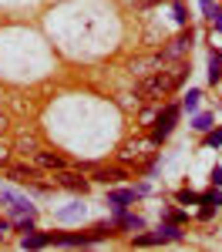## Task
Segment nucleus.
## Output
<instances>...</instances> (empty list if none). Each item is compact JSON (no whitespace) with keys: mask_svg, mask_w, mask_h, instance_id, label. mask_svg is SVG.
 <instances>
[{"mask_svg":"<svg viewBox=\"0 0 222 252\" xmlns=\"http://www.w3.org/2000/svg\"><path fill=\"white\" fill-rule=\"evenodd\" d=\"M179 104H165V108H161V115H159V121H155V128H152V141H155V145H161V141H165V138L172 135V131H175V121H179Z\"/></svg>","mask_w":222,"mask_h":252,"instance_id":"nucleus-1","label":"nucleus"},{"mask_svg":"<svg viewBox=\"0 0 222 252\" xmlns=\"http://www.w3.org/2000/svg\"><path fill=\"white\" fill-rule=\"evenodd\" d=\"M192 40H195V34H192V31H182L175 40H168V47L161 51V61H179L182 54L192 47Z\"/></svg>","mask_w":222,"mask_h":252,"instance_id":"nucleus-2","label":"nucleus"},{"mask_svg":"<svg viewBox=\"0 0 222 252\" xmlns=\"http://www.w3.org/2000/svg\"><path fill=\"white\" fill-rule=\"evenodd\" d=\"M7 175H10V178H14L17 185H34L37 192H47V185H40V182H37V172H34V168H24V165H14V168H10Z\"/></svg>","mask_w":222,"mask_h":252,"instance_id":"nucleus-3","label":"nucleus"},{"mask_svg":"<svg viewBox=\"0 0 222 252\" xmlns=\"http://www.w3.org/2000/svg\"><path fill=\"white\" fill-rule=\"evenodd\" d=\"M58 185H64V189H71V192H88V185H91V182H88V178H81L78 172H64V168H58Z\"/></svg>","mask_w":222,"mask_h":252,"instance_id":"nucleus-4","label":"nucleus"},{"mask_svg":"<svg viewBox=\"0 0 222 252\" xmlns=\"http://www.w3.org/2000/svg\"><path fill=\"white\" fill-rule=\"evenodd\" d=\"M128 202H135V189H115V192H108V205L115 209V215L125 212Z\"/></svg>","mask_w":222,"mask_h":252,"instance_id":"nucleus-5","label":"nucleus"},{"mask_svg":"<svg viewBox=\"0 0 222 252\" xmlns=\"http://www.w3.org/2000/svg\"><path fill=\"white\" fill-rule=\"evenodd\" d=\"M128 178V172L125 168H95V182H101V185H118V182H125Z\"/></svg>","mask_w":222,"mask_h":252,"instance_id":"nucleus-6","label":"nucleus"},{"mask_svg":"<svg viewBox=\"0 0 222 252\" xmlns=\"http://www.w3.org/2000/svg\"><path fill=\"white\" fill-rule=\"evenodd\" d=\"M44 246H51V242H47V232L31 229V232L20 235V249H44Z\"/></svg>","mask_w":222,"mask_h":252,"instance_id":"nucleus-7","label":"nucleus"},{"mask_svg":"<svg viewBox=\"0 0 222 252\" xmlns=\"http://www.w3.org/2000/svg\"><path fill=\"white\" fill-rule=\"evenodd\" d=\"M161 74H165V84H168V91H175V88H179L182 81L189 78V64H175V67H172V71H161Z\"/></svg>","mask_w":222,"mask_h":252,"instance_id":"nucleus-8","label":"nucleus"},{"mask_svg":"<svg viewBox=\"0 0 222 252\" xmlns=\"http://www.w3.org/2000/svg\"><path fill=\"white\" fill-rule=\"evenodd\" d=\"M165 61H161V54H152V58H138L131 61V71L135 74H152V67H161Z\"/></svg>","mask_w":222,"mask_h":252,"instance_id":"nucleus-9","label":"nucleus"},{"mask_svg":"<svg viewBox=\"0 0 222 252\" xmlns=\"http://www.w3.org/2000/svg\"><path fill=\"white\" fill-rule=\"evenodd\" d=\"M179 239H182L179 222H165V225H159V232H155V242H179Z\"/></svg>","mask_w":222,"mask_h":252,"instance_id":"nucleus-10","label":"nucleus"},{"mask_svg":"<svg viewBox=\"0 0 222 252\" xmlns=\"http://www.w3.org/2000/svg\"><path fill=\"white\" fill-rule=\"evenodd\" d=\"M34 155H37V165H40V168H54V172H58V168H64V165H67L61 155H51V152H34Z\"/></svg>","mask_w":222,"mask_h":252,"instance_id":"nucleus-11","label":"nucleus"},{"mask_svg":"<svg viewBox=\"0 0 222 252\" xmlns=\"http://www.w3.org/2000/svg\"><path fill=\"white\" fill-rule=\"evenodd\" d=\"M219 81H222V54L212 51L209 54V84H219Z\"/></svg>","mask_w":222,"mask_h":252,"instance_id":"nucleus-12","label":"nucleus"},{"mask_svg":"<svg viewBox=\"0 0 222 252\" xmlns=\"http://www.w3.org/2000/svg\"><path fill=\"white\" fill-rule=\"evenodd\" d=\"M118 229H128V232H141L145 229V219L141 215H118Z\"/></svg>","mask_w":222,"mask_h":252,"instance_id":"nucleus-13","label":"nucleus"},{"mask_svg":"<svg viewBox=\"0 0 222 252\" xmlns=\"http://www.w3.org/2000/svg\"><path fill=\"white\" fill-rule=\"evenodd\" d=\"M78 219H84V205H78V202L58 212V222H78Z\"/></svg>","mask_w":222,"mask_h":252,"instance_id":"nucleus-14","label":"nucleus"},{"mask_svg":"<svg viewBox=\"0 0 222 252\" xmlns=\"http://www.w3.org/2000/svg\"><path fill=\"white\" fill-rule=\"evenodd\" d=\"M199 101H202V91L189 88V91H185V97H182V108H185V111H199Z\"/></svg>","mask_w":222,"mask_h":252,"instance_id":"nucleus-15","label":"nucleus"},{"mask_svg":"<svg viewBox=\"0 0 222 252\" xmlns=\"http://www.w3.org/2000/svg\"><path fill=\"white\" fill-rule=\"evenodd\" d=\"M192 128H195V131H209V128H212V115H209V111L195 115L192 118Z\"/></svg>","mask_w":222,"mask_h":252,"instance_id":"nucleus-16","label":"nucleus"},{"mask_svg":"<svg viewBox=\"0 0 222 252\" xmlns=\"http://www.w3.org/2000/svg\"><path fill=\"white\" fill-rule=\"evenodd\" d=\"M199 202H212V205H222V192H219V185H212L209 192H202V195H199Z\"/></svg>","mask_w":222,"mask_h":252,"instance_id":"nucleus-17","label":"nucleus"},{"mask_svg":"<svg viewBox=\"0 0 222 252\" xmlns=\"http://www.w3.org/2000/svg\"><path fill=\"white\" fill-rule=\"evenodd\" d=\"M219 145H222V128H216V131L209 128L205 131V148H219Z\"/></svg>","mask_w":222,"mask_h":252,"instance_id":"nucleus-18","label":"nucleus"},{"mask_svg":"<svg viewBox=\"0 0 222 252\" xmlns=\"http://www.w3.org/2000/svg\"><path fill=\"white\" fill-rule=\"evenodd\" d=\"M27 195H17V192H10V189H0V202H7V205H17V202H24Z\"/></svg>","mask_w":222,"mask_h":252,"instance_id":"nucleus-19","label":"nucleus"},{"mask_svg":"<svg viewBox=\"0 0 222 252\" xmlns=\"http://www.w3.org/2000/svg\"><path fill=\"white\" fill-rule=\"evenodd\" d=\"M202 14H205L209 20H216V17H219V3H212V0H202Z\"/></svg>","mask_w":222,"mask_h":252,"instance_id":"nucleus-20","label":"nucleus"},{"mask_svg":"<svg viewBox=\"0 0 222 252\" xmlns=\"http://www.w3.org/2000/svg\"><path fill=\"white\" fill-rule=\"evenodd\" d=\"M216 209H219V205H212V202H202V212H199V219H202V222L216 219Z\"/></svg>","mask_w":222,"mask_h":252,"instance_id":"nucleus-21","label":"nucleus"},{"mask_svg":"<svg viewBox=\"0 0 222 252\" xmlns=\"http://www.w3.org/2000/svg\"><path fill=\"white\" fill-rule=\"evenodd\" d=\"M175 198H179L182 205H192V202H199V195H195V192H189V189H182V192L175 195Z\"/></svg>","mask_w":222,"mask_h":252,"instance_id":"nucleus-22","label":"nucleus"},{"mask_svg":"<svg viewBox=\"0 0 222 252\" xmlns=\"http://www.w3.org/2000/svg\"><path fill=\"white\" fill-rule=\"evenodd\" d=\"M172 3H175V20H179V24H189V10L182 7L179 0H172Z\"/></svg>","mask_w":222,"mask_h":252,"instance_id":"nucleus-23","label":"nucleus"},{"mask_svg":"<svg viewBox=\"0 0 222 252\" xmlns=\"http://www.w3.org/2000/svg\"><path fill=\"white\" fill-rule=\"evenodd\" d=\"M161 215H165L168 222H179V225H182V222H185V212H175V209H165V212H161Z\"/></svg>","mask_w":222,"mask_h":252,"instance_id":"nucleus-24","label":"nucleus"},{"mask_svg":"<svg viewBox=\"0 0 222 252\" xmlns=\"http://www.w3.org/2000/svg\"><path fill=\"white\" fill-rule=\"evenodd\" d=\"M135 246H155V232L152 235H135Z\"/></svg>","mask_w":222,"mask_h":252,"instance_id":"nucleus-25","label":"nucleus"},{"mask_svg":"<svg viewBox=\"0 0 222 252\" xmlns=\"http://www.w3.org/2000/svg\"><path fill=\"white\" fill-rule=\"evenodd\" d=\"M212 185H219V189H222V165L212 168Z\"/></svg>","mask_w":222,"mask_h":252,"instance_id":"nucleus-26","label":"nucleus"},{"mask_svg":"<svg viewBox=\"0 0 222 252\" xmlns=\"http://www.w3.org/2000/svg\"><path fill=\"white\" fill-rule=\"evenodd\" d=\"M212 24H216V31H219V34H222V10H219V17L212 20Z\"/></svg>","mask_w":222,"mask_h":252,"instance_id":"nucleus-27","label":"nucleus"},{"mask_svg":"<svg viewBox=\"0 0 222 252\" xmlns=\"http://www.w3.org/2000/svg\"><path fill=\"white\" fill-rule=\"evenodd\" d=\"M141 3H145V7H152V3H161V0H141Z\"/></svg>","mask_w":222,"mask_h":252,"instance_id":"nucleus-28","label":"nucleus"},{"mask_svg":"<svg viewBox=\"0 0 222 252\" xmlns=\"http://www.w3.org/2000/svg\"><path fill=\"white\" fill-rule=\"evenodd\" d=\"M3 125H7V118H3V115H0V131H3Z\"/></svg>","mask_w":222,"mask_h":252,"instance_id":"nucleus-29","label":"nucleus"}]
</instances>
